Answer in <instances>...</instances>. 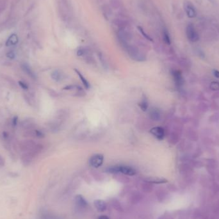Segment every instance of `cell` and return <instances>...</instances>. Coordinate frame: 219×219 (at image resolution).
I'll use <instances>...</instances> for the list:
<instances>
[{
	"label": "cell",
	"mask_w": 219,
	"mask_h": 219,
	"mask_svg": "<svg viewBox=\"0 0 219 219\" xmlns=\"http://www.w3.org/2000/svg\"><path fill=\"white\" fill-rule=\"evenodd\" d=\"M107 171L110 173H122L128 175L136 174V171L133 168L126 165H115L108 168Z\"/></svg>",
	"instance_id": "cell-1"
},
{
	"label": "cell",
	"mask_w": 219,
	"mask_h": 219,
	"mask_svg": "<svg viewBox=\"0 0 219 219\" xmlns=\"http://www.w3.org/2000/svg\"><path fill=\"white\" fill-rule=\"evenodd\" d=\"M186 33L187 38L189 39L190 41L192 42H195L198 41L199 39V37L198 33L195 28V27L193 26V24H189L187 26L186 29Z\"/></svg>",
	"instance_id": "cell-2"
},
{
	"label": "cell",
	"mask_w": 219,
	"mask_h": 219,
	"mask_svg": "<svg viewBox=\"0 0 219 219\" xmlns=\"http://www.w3.org/2000/svg\"><path fill=\"white\" fill-rule=\"evenodd\" d=\"M104 162V156L101 154H96L92 156L89 160V164L92 167L98 168L103 165Z\"/></svg>",
	"instance_id": "cell-3"
},
{
	"label": "cell",
	"mask_w": 219,
	"mask_h": 219,
	"mask_svg": "<svg viewBox=\"0 0 219 219\" xmlns=\"http://www.w3.org/2000/svg\"><path fill=\"white\" fill-rule=\"evenodd\" d=\"M184 9L186 12L187 16L190 18H194L196 17L197 12L195 7H193L192 3L189 1H186L184 3Z\"/></svg>",
	"instance_id": "cell-4"
},
{
	"label": "cell",
	"mask_w": 219,
	"mask_h": 219,
	"mask_svg": "<svg viewBox=\"0 0 219 219\" xmlns=\"http://www.w3.org/2000/svg\"><path fill=\"white\" fill-rule=\"evenodd\" d=\"M35 147V145L34 142L31 140H23L19 143L20 149L26 153L32 150Z\"/></svg>",
	"instance_id": "cell-5"
},
{
	"label": "cell",
	"mask_w": 219,
	"mask_h": 219,
	"mask_svg": "<svg viewBox=\"0 0 219 219\" xmlns=\"http://www.w3.org/2000/svg\"><path fill=\"white\" fill-rule=\"evenodd\" d=\"M150 133L154 137H155L157 139L160 140H162L165 136V131L161 127H155L153 128L150 130Z\"/></svg>",
	"instance_id": "cell-6"
},
{
	"label": "cell",
	"mask_w": 219,
	"mask_h": 219,
	"mask_svg": "<svg viewBox=\"0 0 219 219\" xmlns=\"http://www.w3.org/2000/svg\"><path fill=\"white\" fill-rule=\"evenodd\" d=\"M172 76H173V78L175 83V85H176L178 87H180V86H181L182 84H183V77H182L181 72L176 70H172Z\"/></svg>",
	"instance_id": "cell-7"
},
{
	"label": "cell",
	"mask_w": 219,
	"mask_h": 219,
	"mask_svg": "<svg viewBox=\"0 0 219 219\" xmlns=\"http://www.w3.org/2000/svg\"><path fill=\"white\" fill-rule=\"evenodd\" d=\"M94 204L95 207L96 208V209L99 211L103 212L104 211L106 210V202L104 201L103 200L101 199H97L94 200Z\"/></svg>",
	"instance_id": "cell-8"
},
{
	"label": "cell",
	"mask_w": 219,
	"mask_h": 219,
	"mask_svg": "<svg viewBox=\"0 0 219 219\" xmlns=\"http://www.w3.org/2000/svg\"><path fill=\"white\" fill-rule=\"evenodd\" d=\"M21 69L23 70V71L27 75H28L31 78L33 79H35L36 78V75L34 73V72L33 71L32 69L30 68V67L28 66V65L26 64H23L21 66Z\"/></svg>",
	"instance_id": "cell-9"
},
{
	"label": "cell",
	"mask_w": 219,
	"mask_h": 219,
	"mask_svg": "<svg viewBox=\"0 0 219 219\" xmlns=\"http://www.w3.org/2000/svg\"><path fill=\"white\" fill-rule=\"evenodd\" d=\"M75 200L76 204L78 205L79 208H85L87 206V202L86 201L84 197L82 195H77L75 197Z\"/></svg>",
	"instance_id": "cell-10"
},
{
	"label": "cell",
	"mask_w": 219,
	"mask_h": 219,
	"mask_svg": "<svg viewBox=\"0 0 219 219\" xmlns=\"http://www.w3.org/2000/svg\"><path fill=\"white\" fill-rule=\"evenodd\" d=\"M146 181L149 182V183H156V184H162V183H167V180H165L164 178H150L146 179Z\"/></svg>",
	"instance_id": "cell-11"
},
{
	"label": "cell",
	"mask_w": 219,
	"mask_h": 219,
	"mask_svg": "<svg viewBox=\"0 0 219 219\" xmlns=\"http://www.w3.org/2000/svg\"><path fill=\"white\" fill-rule=\"evenodd\" d=\"M17 42H18L17 36L15 34H12L10 37L8 38V41H7V43H6V45H7V46H14L15 44H17Z\"/></svg>",
	"instance_id": "cell-12"
},
{
	"label": "cell",
	"mask_w": 219,
	"mask_h": 219,
	"mask_svg": "<svg viewBox=\"0 0 219 219\" xmlns=\"http://www.w3.org/2000/svg\"><path fill=\"white\" fill-rule=\"evenodd\" d=\"M75 71L77 73V75H78V76L79 77L80 79H81L82 82L83 83V85L85 86L86 88H88L89 87H90V85H89V83L87 82V80L85 79V77H83V75L81 74V73H80L79 71H78L77 69H75Z\"/></svg>",
	"instance_id": "cell-13"
},
{
	"label": "cell",
	"mask_w": 219,
	"mask_h": 219,
	"mask_svg": "<svg viewBox=\"0 0 219 219\" xmlns=\"http://www.w3.org/2000/svg\"><path fill=\"white\" fill-rule=\"evenodd\" d=\"M150 117L155 121H158L160 118V112L159 111L155 108L152 109L150 111Z\"/></svg>",
	"instance_id": "cell-14"
},
{
	"label": "cell",
	"mask_w": 219,
	"mask_h": 219,
	"mask_svg": "<svg viewBox=\"0 0 219 219\" xmlns=\"http://www.w3.org/2000/svg\"><path fill=\"white\" fill-rule=\"evenodd\" d=\"M163 41L167 44H171V38H170V35H169V32L166 31V30H164L163 32Z\"/></svg>",
	"instance_id": "cell-15"
},
{
	"label": "cell",
	"mask_w": 219,
	"mask_h": 219,
	"mask_svg": "<svg viewBox=\"0 0 219 219\" xmlns=\"http://www.w3.org/2000/svg\"><path fill=\"white\" fill-rule=\"evenodd\" d=\"M139 106L141 108V109L143 111H146L147 110L148 107V103L146 99H144L141 101Z\"/></svg>",
	"instance_id": "cell-16"
},
{
	"label": "cell",
	"mask_w": 219,
	"mask_h": 219,
	"mask_svg": "<svg viewBox=\"0 0 219 219\" xmlns=\"http://www.w3.org/2000/svg\"><path fill=\"white\" fill-rule=\"evenodd\" d=\"M138 30H139V32L142 33V34L143 35V36L145 38H146L147 40H149V41H153V39H151V37H150L149 35H148L146 33H145L144 30L140 26H138Z\"/></svg>",
	"instance_id": "cell-17"
},
{
	"label": "cell",
	"mask_w": 219,
	"mask_h": 219,
	"mask_svg": "<svg viewBox=\"0 0 219 219\" xmlns=\"http://www.w3.org/2000/svg\"><path fill=\"white\" fill-rule=\"evenodd\" d=\"M210 88L212 89V90H219V83L212 82L211 83Z\"/></svg>",
	"instance_id": "cell-18"
},
{
	"label": "cell",
	"mask_w": 219,
	"mask_h": 219,
	"mask_svg": "<svg viewBox=\"0 0 219 219\" xmlns=\"http://www.w3.org/2000/svg\"><path fill=\"white\" fill-rule=\"evenodd\" d=\"M51 77L53 78L55 80H58L60 78V75L59 74L58 71H55L51 75Z\"/></svg>",
	"instance_id": "cell-19"
},
{
	"label": "cell",
	"mask_w": 219,
	"mask_h": 219,
	"mask_svg": "<svg viewBox=\"0 0 219 219\" xmlns=\"http://www.w3.org/2000/svg\"><path fill=\"white\" fill-rule=\"evenodd\" d=\"M18 83H19V85L20 87L22 88L23 90H28V86L27 84H26L24 82L22 81H19Z\"/></svg>",
	"instance_id": "cell-20"
},
{
	"label": "cell",
	"mask_w": 219,
	"mask_h": 219,
	"mask_svg": "<svg viewBox=\"0 0 219 219\" xmlns=\"http://www.w3.org/2000/svg\"><path fill=\"white\" fill-rule=\"evenodd\" d=\"M7 57L8 58H10V59H14V58L15 57V53H14L13 51H10V52H8V53L7 54Z\"/></svg>",
	"instance_id": "cell-21"
},
{
	"label": "cell",
	"mask_w": 219,
	"mask_h": 219,
	"mask_svg": "<svg viewBox=\"0 0 219 219\" xmlns=\"http://www.w3.org/2000/svg\"><path fill=\"white\" fill-rule=\"evenodd\" d=\"M17 122H18V117L17 116H15L14 117L13 120H12V125H13L14 127L17 126Z\"/></svg>",
	"instance_id": "cell-22"
},
{
	"label": "cell",
	"mask_w": 219,
	"mask_h": 219,
	"mask_svg": "<svg viewBox=\"0 0 219 219\" xmlns=\"http://www.w3.org/2000/svg\"><path fill=\"white\" fill-rule=\"evenodd\" d=\"M2 136H3V138L4 140H8V138H9V134L7 132L4 131L3 133Z\"/></svg>",
	"instance_id": "cell-23"
},
{
	"label": "cell",
	"mask_w": 219,
	"mask_h": 219,
	"mask_svg": "<svg viewBox=\"0 0 219 219\" xmlns=\"http://www.w3.org/2000/svg\"><path fill=\"white\" fill-rule=\"evenodd\" d=\"M5 165V160L3 157L0 155V166H3Z\"/></svg>",
	"instance_id": "cell-24"
},
{
	"label": "cell",
	"mask_w": 219,
	"mask_h": 219,
	"mask_svg": "<svg viewBox=\"0 0 219 219\" xmlns=\"http://www.w3.org/2000/svg\"><path fill=\"white\" fill-rule=\"evenodd\" d=\"M213 73H214V76L215 77H217V78H219V71H218V70H213Z\"/></svg>",
	"instance_id": "cell-25"
},
{
	"label": "cell",
	"mask_w": 219,
	"mask_h": 219,
	"mask_svg": "<svg viewBox=\"0 0 219 219\" xmlns=\"http://www.w3.org/2000/svg\"><path fill=\"white\" fill-rule=\"evenodd\" d=\"M98 219H109V218L106 215H101V216H100L99 217Z\"/></svg>",
	"instance_id": "cell-26"
},
{
	"label": "cell",
	"mask_w": 219,
	"mask_h": 219,
	"mask_svg": "<svg viewBox=\"0 0 219 219\" xmlns=\"http://www.w3.org/2000/svg\"><path fill=\"white\" fill-rule=\"evenodd\" d=\"M209 1H211V2H213V1H214V0H209Z\"/></svg>",
	"instance_id": "cell-27"
}]
</instances>
